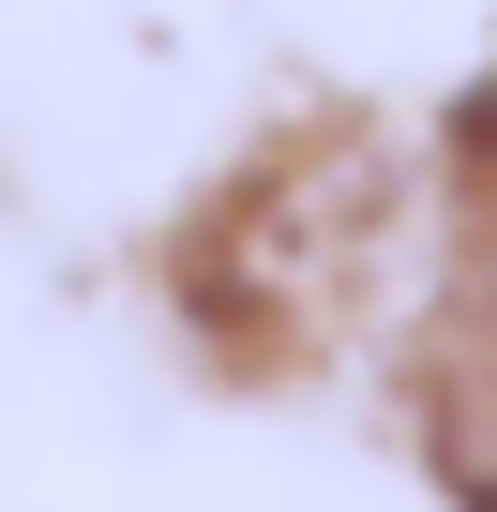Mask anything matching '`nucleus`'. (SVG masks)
<instances>
[{"label":"nucleus","instance_id":"1","mask_svg":"<svg viewBox=\"0 0 497 512\" xmlns=\"http://www.w3.org/2000/svg\"><path fill=\"white\" fill-rule=\"evenodd\" d=\"M437 437H452V467H467V482H482V512H497V211H482V256H467V287H452Z\"/></svg>","mask_w":497,"mask_h":512}]
</instances>
